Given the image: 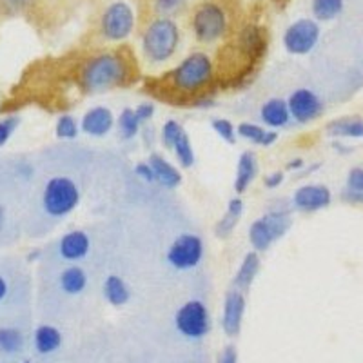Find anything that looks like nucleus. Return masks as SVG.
<instances>
[{"label":"nucleus","instance_id":"obj_18","mask_svg":"<svg viewBox=\"0 0 363 363\" xmlns=\"http://www.w3.org/2000/svg\"><path fill=\"white\" fill-rule=\"evenodd\" d=\"M262 269V260H260V252L249 251L247 255L244 256L242 264L238 265L235 272V278H233V287L238 291H244L247 293L251 289L252 281L256 280L258 272Z\"/></svg>","mask_w":363,"mask_h":363},{"label":"nucleus","instance_id":"obj_44","mask_svg":"<svg viewBox=\"0 0 363 363\" xmlns=\"http://www.w3.org/2000/svg\"><path fill=\"white\" fill-rule=\"evenodd\" d=\"M22 363H33V362H31V359H24V362H22Z\"/></svg>","mask_w":363,"mask_h":363},{"label":"nucleus","instance_id":"obj_25","mask_svg":"<svg viewBox=\"0 0 363 363\" xmlns=\"http://www.w3.org/2000/svg\"><path fill=\"white\" fill-rule=\"evenodd\" d=\"M327 135L333 138H363V120L358 116H343L329 122Z\"/></svg>","mask_w":363,"mask_h":363},{"label":"nucleus","instance_id":"obj_29","mask_svg":"<svg viewBox=\"0 0 363 363\" xmlns=\"http://www.w3.org/2000/svg\"><path fill=\"white\" fill-rule=\"evenodd\" d=\"M171 151L174 153V158H177L178 165H180V167H184V169H191V167L194 165V162H196L193 144H191V138H189V135H187L186 129L180 133V136L177 138V142H174V145Z\"/></svg>","mask_w":363,"mask_h":363},{"label":"nucleus","instance_id":"obj_30","mask_svg":"<svg viewBox=\"0 0 363 363\" xmlns=\"http://www.w3.org/2000/svg\"><path fill=\"white\" fill-rule=\"evenodd\" d=\"M55 135L58 140H74L80 135V124L79 120L74 118L69 113L58 116L57 124H55Z\"/></svg>","mask_w":363,"mask_h":363},{"label":"nucleus","instance_id":"obj_6","mask_svg":"<svg viewBox=\"0 0 363 363\" xmlns=\"http://www.w3.org/2000/svg\"><path fill=\"white\" fill-rule=\"evenodd\" d=\"M80 199H82V193L77 182L69 177L58 174V177H51L42 187L40 206L50 218L62 220L79 207Z\"/></svg>","mask_w":363,"mask_h":363},{"label":"nucleus","instance_id":"obj_11","mask_svg":"<svg viewBox=\"0 0 363 363\" xmlns=\"http://www.w3.org/2000/svg\"><path fill=\"white\" fill-rule=\"evenodd\" d=\"M287 108H289V115L293 122L306 125L322 116L323 102L313 89L300 87V89H294L289 95Z\"/></svg>","mask_w":363,"mask_h":363},{"label":"nucleus","instance_id":"obj_3","mask_svg":"<svg viewBox=\"0 0 363 363\" xmlns=\"http://www.w3.org/2000/svg\"><path fill=\"white\" fill-rule=\"evenodd\" d=\"M182 42L180 26L174 18L153 17L145 24L140 37V51L153 66L169 62Z\"/></svg>","mask_w":363,"mask_h":363},{"label":"nucleus","instance_id":"obj_28","mask_svg":"<svg viewBox=\"0 0 363 363\" xmlns=\"http://www.w3.org/2000/svg\"><path fill=\"white\" fill-rule=\"evenodd\" d=\"M140 125L142 124L136 118L135 109L131 108L122 109L115 122V128L118 129V135L122 140H133V138H136V135L140 133Z\"/></svg>","mask_w":363,"mask_h":363},{"label":"nucleus","instance_id":"obj_34","mask_svg":"<svg viewBox=\"0 0 363 363\" xmlns=\"http://www.w3.org/2000/svg\"><path fill=\"white\" fill-rule=\"evenodd\" d=\"M18 124H21V116L9 115L0 118V147H4L13 136V133L17 131Z\"/></svg>","mask_w":363,"mask_h":363},{"label":"nucleus","instance_id":"obj_1","mask_svg":"<svg viewBox=\"0 0 363 363\" xmlns=\"http://www.w3.org/2000/svg\"><path fill=\"white\" fill-rule=\"evenodd\" d=\"M135 79V64L122 50L100 51L86 58L79 71V84L86 95H99L128 86Z\"/></svg>","mask_w":363,"mask_h":363},{"label":"nucleus","instance_id":"obj_41","mask_svg":"<svg viewBox=\"0 0 363 363\" xmlns=\"http://www.w3.org/2000/svg\"><path fill=\"white\" fill-rule=\"evenodd\" d=\"M9 293H11V281H9L4 272L0 271V303H4L8 300Z\"/></svg>","mask_w":363,"mask_h":363},{"label":"nucleus","instance_id":"obj_35","mask_svg":"<svg viewBox=\"0 0 363 363\" xmlns=\"http://www.w3.org/2000/svg\"><path fill=\"white\" fill-rule=\"evenodd\" d=\"M35 4V0H0L2 15H18Z\"/></svg>","mask_w":363,"mask_h":363},{"label":"nucleus","instance_id":"obj_38","mask_svg":"<svg viewBox=\"0 0 363 363\" xmlns=\"http://www.w3.org/2000/svg\"><path fill=\"white\" fill-rule=\"evenodd\" d=\"M135 113H136V118H138V122H140V124H147L149 120L155 116V104H151V102L138 104V108L135 109Z\"/></svg>","mask_w":363,"mask_h":363},{"label":"nucleus","instance_id":"obj_22","mask_svg":"<svg viewBox=\"0 0 363 363\" xmlns=\"http://www.w3.org/2000/svg\"><path fill=\"white\" fill-rule=\"evenodd\" d=\"M244 209L245 203L244 200H242V196H235V199L229 200L225 213H223V216L218 220V223H216L215 235L222 240L229 238V236L233 235V231L236 229V225H238L242 215H244Z\"/></svg>","mask_w":363,"mask_h":363},{"label":"nucleus","instance_id":"obj_15","mask_svg":"<svg viewBox=\"0 0 363 363\" xmlns=\"http://www.w3.org/2000/svg\"><path fill=\"white\" fill-rule=\"evenodd\" d=\"M57 251L62 260L71 264L82 262L91 251V236L82 229H73L58 240Z\"/></svg>","mask_w":363,"mask_h":363},{"label":"nucleus","instance_id":"obj_21","mask_svg":"<svg viewBox=\"0 0 363 363\" xmlns=\"http://www.w3.org/2000/svg\"><path fill=\"white\" fill-rule=\"evenodd\" d=\"M102 296L109 306L124 307L131 300V287L120 274H108L102 284Z\"/></svg>","mask_w":363,"mask_h":363},{"label":"nucleus","instance_id":"obj_5","mask_svg":"<svg viewBox=\"0 0 363 363\" xmlns=\"http://www.w3.org/2000/svg\"><path fill=\"white\" fill-rule=\"evenodd\" d=\"M293 206L284 203L281 207H272L260 218H256L255 222L249 225V244H251L252 251L265 252L272 247V244H277L281 236L289 233L291 225H293V216H291Z\"/></svg>","mask_w":363,"mask_h":363},{"label":"nucleus","instance_id":"obj_9","mask_svg":"<svg viewBox=\"0 0 363 363\" xmlns=\"http://www.w3.org/2000/svg\"><path fill=\"white\" fill-rule=\"evenodd\" d=\"M211 314L202 300H189L178 307L174 314V327L187 340H202L209 335Z\"/></svg>","mask_w":363,"mask_h":363},{"label":"nucleus","instance_id":"obj_24","mask_svg":"<svg viewBox=\"0 0 363 363\" xmlns=\"http://www.w3.org/2000/svg\"><path fill=\"white\" fill-rule=\"evenodd\" d=\"M236 135L251 144L262 145V147H269L278 140V133L274 129H267L260 124H252V122H242L236 128Z\"/></svg>","mask_w":363,"mask_h":363},{"label":"nucleus","instance_id":"obj_14","mask_svg":"<svg viewBox=\"0 0 363 363\" xmlns=\"http://www.w3.org/2000/svg\"><path fill=\"white\" fill-rule=\"evenodd\" d=\"M115 115L106 106H95L87 109L80 120V131L91 138H104L106 135L113 131L115 128Z\"/></svg>","mask_w":363,"mask_h":363},{"label":"nucleus","instance_id":"obj_36","mask_svg":"<svg viewBox=\"0 0 363 363\" xmlns=\"http://www.w3.org/2000/svg\"><path fill=\"white\" fill-rule=\"evenodd\" d=\"M135 174L140 178L142 182H145V184H157V178H155V173L147 160L138 162V164L135 165Z\"/></svg>","mask_w":363,"mask_h":363},{"label":"nucleus","instance_id":"obj_20","mask_svg":"<svg viewBox=\"0 0 363 363\" xmlns=\"http://www.w3.org/2000/svg\"><path fill=\"white\" fill-rule=\"evenodd\" d=\"M151 169H153L157 184H160L165 189H177L182 184V173L171 164L169 160H165L162 155L151 153L147 158Z\"/></svg>","mask_w":363,"mask_h":363},{"label":"nucleus","instance_id":"obj_7","mask_svg":"<svg viewBox=\"0 0 363 363\" xmlns=\"http://www.w3.org/2000/svg\"><path fill=\"white\" fill-rule=\"evenodd\" d=\"M136 28V13L131 4L116 0L104 8L99 18V35L109 44L128 40Z\"/></svg>","mask_w":363,"mask_h":363},{"label":"nucleus","instance_id":"obj_42","mask_svg":"<svg viewBox=\"0 0 363 363\" xmlns=\"http://www.w3.org/2000/svg\"><path fill=\"white\" fill-rule=\"evenodd\" d=\"M301 167H303V160H301V158H293V160H289L287 164H285V169L294 171V173H296V171H300Z\"/></svg>","mask_w":363,"mask_h":363},{"label":"nucleus","instance_id":"obj_12","mask_svg":"<svg viewBox=\"0 0 363 363\" xmlns=\"http://www.w3.org/2000/svg\"><path fill=\"white\" fill-rule=\"evenodd\" d=\"M330 202H333V193L329 187L322 186V184L300 186L291 196V206L300 213H316V211L329 207Z\"/></svg>","mask_w":363,"mask_h":363},{"label":"nucleus","instance_id":"obj_32","mask_svg":"<svg viewBox=\"0 0 363 363\" xmlns=\"http://www.w3.org/2000/svg\"><path fill=\"white\" fill-rule=\"evenodd\" d=\"M182 131H184V125H182L178 120H174V118L165 120L164 125H162V129H160L162 145H164L165 149H173L174 142H177V138L180 136Z\"/></svg>","mask_w":363,"mask_h":363},{"label":"nucleus","instance_id":"obj_23","mask_svg":"<svg viewBox=\"0 0 363 363\" xmlns=\"http://www.w3.org/2000/svg\"><path fill=\"white\" fill-rule=\"evenodd\" d=\"M62 345V333L53 325H38L33 333V347L38 354H51Z\"/></svg>","mask_w":363,"mask_h":363},{"label":"nucleus","instance_id":"obj_13","mask_svg":"<svg viewBox=\"0 0 363 363\" xmlns=\"http://www.w3.org/2000/svg\"><path fill=\"white\" fill-rule=\"evenodd\" d=\"M245 293L233 287L229 293L223 298V309H222V329L225 336L229 338H236L242 330V323H244L245 316Z\"/></svg>","mask_w":363,"mask_h":363},{"label":"nucleus","instance_id":"obj_2","mask_svg":"<svg viewBox=\"0 0 363 363\" xmlns=\"http://www.w3.org/2000/svg\"><path fill=\"white\" fill-rule=\"evenodd\" d=\"M216 80V64L206 51H193L182 58L169 73L165 74V86L180 99H200L207 95Z\"/></svg>","mask_w":363,"mask_h":363},{"label":"nucleus","instance_id":"obj_16","mask_svg":"<svg viewBox=\"0 0 363 363\" xmlns=\"http://www.w3.org/2000/svg\"><path fill=\"white\" fill-rule=\"evenodd\" d=\"M260 122L264 124V128L274 129V131L287 128L291 122L287 100L280 99V96H272V99L265 100L260 108Z\"/></svg>","mask_w":363,"mask_h":363},{"label":"nucleus","instance_id":"obj_43","mask_svg":"<svg viewBox=\"0 0 363 363\" xmlns=\"http://www.w3.org/2000/svg\"><path fill=\"white\" fill-rule=\"evenodd\" d=\"M29 255H31V256H29L28 260H29V262H33V260H38V258H40L42 251H40V249H33V251L29 252Z\"/></svg>","mask_w":363,"mask_h":363},{"label":"nucleus","instance_id":"obj_26","mask_svg":"<svg viewBox=\"0 0 363 363\" xmlns=\"http://www.w3.org/2000/svg\"><path fill=\"white\" fill-rule=\"evenodd\" d=\"M26 345V336L18 327L2 325L0 327V354L17 356Z\"/></svg>","mask_w":363,"mask_h":363},{"label":"nucleus","instance_id":"obj_27","mask_svg":"<svg viewBox=\"0 0 363 363\" xmlns=\"http://www.w3.org/2000/svg\"><path fill=\"white\" fill-rule=\"evenodd\" d=\"M311 11L316 22H330L343 11V0H313Z\"/></svg>","mask_w":363,"mask_h":363},{"label":"nucleus","instance_id":"obj_8","mask_svg":"<svg viewBox=\"0 0 363 363\" xmlns=\"http://www.w3.org/2000/svg\"><path fill=\"white\" fill-rule=\"evenodd\" d=\"M206 255V245L200 235L184 233L173 240V244L167 247L165 260L177 271H193L199 267Z\"/></svg>","mask_w":363,"mask_h":363},{"label":"nucleus","instance_id":"obj_19","mask_svg":"<svg viewBox=\"0 0 363 363\" xmlns=\"http://www.w3.org/2000/svg\"><path fill=\"white\" fill-rule=\"evenodd\" d=\"M256 177H258V158L252 151H244L236 162L235 193L244 194L251 187Z\"/></svg>","mask_w":363,"mask_h":363},{"label":"nucleus","instance_id":"obj_33","mask_svg":"<svg viewBox=\"0 0 363 363\" xmlns=\"http://www.w3.org/2000/svg\"><path fill=\"white\" fill-rule=\"evenodd\" d=\"M211 128L215 129L216 135L222 138L223 142H227V144H236V128L235 124H233L231 120L227 118H213L211 120Z\"/></svg>","mask_w":363,"mask_h":363},{"label":"nucleus","instance_id":"obj_31","mask_svg":"<svg viewBox=\"0 0 363 363\" xmlns=\"http://www.w3.org/2000/svg\"><path fill=\"white\" fill-rule=\"evenodd\" d=\"M153 17H169L174 18L180 15L187 6V0H149Z\"/></svg>","mask_w":363,"mask_h":363},{"label":"nucleus","instance_id":"obj_17","mask_svg":"<svg viewBox=\"0 0 363 363\" xmlns=\"http://www.w3.org/2000/svg\"><path fill=\"white\" fill-rule=\"evenodd\" d=\"M57 284L60 291L67 294V296H79V294H82L87 289L89 277H87V271L82 265L71 264L58 272Z\"/></svg>","mask_w":363,"mask_h":363},{"label":"nucleus","instance_id":"obj_40","mask_svg":"<svg viewBox=\"0 0 363 363\" xmlns=\"http://www.w3.org/2000/svg\"><path fill=\"white\" fill-rule=\"evenodd\" d=\"M218 363H238V352L233 343L225 345L218 356Z\"/></svg>","mask_w":363,"mask_h":363},{"label":"nucleus","instance_id":"obj_39","mask_svg":"<svg viewBox=\"0 0 363 363\" xmlns=\"http://www.w3.org/2000/svg\"><path fill=\"white\" fill-rule=\"evenodd\" d=\"M284 180H285L284 171H272V173H269L267 177L264 178V186L267 187V189H278V187L284 184Z\"/></svg>","mask_w":363,"mask_h":363},{"label":"nucleus","instance_id":"obj_10","mask_svg":"<svg viewBox=\"0 0 363 363\" xmlns=\"http://www.w3.org/2000/svg\"><path fill=\"white\" fill-rule=\"evenodd\" d=\"M322 37L320 26L313 18H298L284 31L285 51L294 57H306L314 50Z\"/></svg>","mask_w":363,"mask_h":363},{"label":"nucleus","instance_id":"obj_37","mask_svg":"<svg viewBox=\"0 0 363 363\" xmlns=\"http://www.w3.org/2000/svg\"><path fill=\"white\" fill-rule=\"evenodd\" d=\"M347 189L356 191V193H363V169L362 167H354L351 169L349 177H347Z\"/></svg>","mask_w":363,"mask_h":363},{"label":"nucleus","instance_id":"obj_4","mask_svg":"<svg viewBox=\"0 0 363 363\" xmlns=\"http://www.w3.org/2000/svg\"><path fill=\"white\" fill-rule=\"evenodd\" d=\"M189 28L200 44H216L231 31V13L222 0H202L191 11Z\"/></svg>","mask_w":363,"mask_h":363}]
</instances>
